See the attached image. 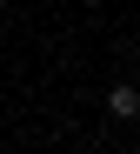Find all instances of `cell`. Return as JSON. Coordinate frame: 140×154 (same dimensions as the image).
Here are the masks:
<instances>
[{"mask_svg":"<svg viewBox=\"0 0 140 154\" xmlns=\"http://www.w3.org/2000/svg\"><path fill=\"white\" fill-rule=\"evenodd\" d=\"M107 107H114V114H120V121H127V114H133V107H140V100H133V87H114V94H107Z\"/></svg>","mask_w":140,"mask_h":154,"instance_id":"1","label":"cell"}]
</instances>
